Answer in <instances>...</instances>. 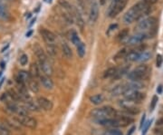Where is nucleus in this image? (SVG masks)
I'll use <instances>...</instances> for the list:
<instances>
[{
  "instance_id": "1",
  "label": "nucleus",
  "mask_w": 163,
  "mask_h": 135,
  "mask_svg": "<svg viewBox=\"0 0 163 135\" xmlns=\"http://www.w3.org/2000/svg\"><path fill=\"white\" fill-rule=\"evenodd\" d=\"M151 11V6L146 4L144 1H141L130 7L129 11L124 15L123 20L126 24H130L133 21L138 20L145 15H148Z\"/></svg>"
},
{
  "instance_id": "2",
  "label": "nucleus",
  "mask_w": 163,
  "mask_h": 135,
  "mask_svg": "<svg viewBox=\"0 0 163 135\" xmlns=\"http://www.w3.org/2000/svg\"><path fill=\"white\" fill-rule=\"evenodd\" d=\"M117 111L111 107V106H103L100 108H95L93 111H91L90 115L95 120L101 119H107V118H113L117 115Z\"/></svg>"
},
{
  "instance_id": "3",
  "label": "nucleus",
  "mask_w": 163,
  "mask_h": 135,
  "mask_svg": "<svg viewBox=\"0 0 163 135\" xmlns=\"http://www.w3.org/2000/svg\"><path fill=\"white\" fill-rule=\"evenodd\" d=\"M149 75H150L149 66L146 64H141L128 73V78L130 81H140L141 82V80L148 78Z\"/></svg>"
},
{
  "instance_id": "4",
  "label": "nucleus",
  "mask_w": 163,
  "mask_h": 135,
  "mask_svg": "<svg viewBox=\"0 0 163 135\" xmlns=\"http://www.w3.org/2000/svg\"><path fill=\"white\" fill-rule=\"evenodd\" d=\"M124 96V99L131 101L133 103H141L145 99V94L140 92L139 90H132V89H127L124 94H122Z\"/></svg>"
},
{
  "instance_id": "5",
  "label": "nucleus",
  "mask_w": 163,
  "mask_h": 135,
  "mask_svg": "<svg viewBox=\"0 0 163 135\" xmlns=\"http://www.w3.org/2000/svg\"><path fill=\"white\" fill-rule=\"evenodd\" d=\"M120 105L122 108V110L130 115H136L140 113V108L135 104V103L129 101V100H122L120 101Z\"/></svg>"
},
{
  "instance_id": "6",
  "label": "nucleus",
  "mask_w": 163,
  "mask_h": 135,
  "mask_svg": "<svg viewBox=\"0 0 163 135\" xmlns=\"http://www.w3.org/2000/svg\"><path fill=\"white\" fill-rule=\"evenodd\" d=\"M114 120H115V124H116V128H123V127H127L131 123H134V119L130 116V114H120L119 113H117V115L114 117Z\"/></svg>"
},
{
  "instance_id": "7",
  "label": "nucleus",
  "mask_w": 163,
  "mask_h": 135,
  "mask_svg": "<svg viewBox=\"0 0 163 135\" xmlns=\"http://www.w3.org/2000/svg\"><path fill=\"white\" fill-rule=\"evenodd\" d=\"M16 120L19 123V124L25 126L29 129H35L37 126V121L30 115H24V116H16Z\"/></svg>"
},
{
  "instance_id": "8",
  "label": "nucleus",
  "mask_w": 163,
  "mask_h": 135,
  "mask_svg": "<svg viewBox=\"0 0 163 135\" xmlns=\"http://www.w3.org/2000/svg\"><path fill=\"white\" fill-rule=\"evenodd\" d=\"M128 1L129 0H115L114 5L111 7V10L109 12V16L111 18L117 16L124 9Z\"/></svg>"
},
{
  "instance_id": "9",
  "label": "nucleus",
  "mask_w": 163,
  "mask_h": 135,
  "mask_svg": "<svg viewBox=\"0 0 163 135\" xmlns=\"http://www.w3.org/2000/svg\"><path fill=\"white\" fill-rule=\"evenodd\" d=\"M158 24V19L155 16H151V17H147L143 20H141L139 23V28L142 31H149L152 28L156 27Z\"/></svg>"
},
{
  "instance_id": "10",
  "label": "nucleus",
  "mask_w": 163,
  "mask_h": 135,
  "mask_svg": "<svg viewBox=\"0 0 163 135\" xmlns=\"http://www.w3.org/2000/svg\"><path fill=\"white\" fill-rule=\"evenodd\" d=\"M146 37V34L144 33H139V34H136V35H133L130 37L126 38L124 40V44H127V45H134V44H139L140 43L143 41Z\"/></svg>"
},
{
  "instance_id": "11",
  "label": "nucleus",
  "mask_w": 163,
  "mask_h": 135,
  "mask_svg": "<svg viewBox=\"0 0 163 135\" xmlns=\"http://www.w3.org/2000/svg\"><path fill=\"white\" fill-rule=\"evenodd\" d=\"M41 35L43 36V40L46 43L47 45H50V46H55V40H56V36L53 32H51L50 30H47V29H42L41 31Z\"/></svg>"
},
{
  "instance_id": "12",
  "label": "nucleus",
  "mask_w": 163,
  "mask_h": 135,
  "mask_svg": "<svg viewBox=\"0 0 163 135\" xmlns=\"http://www.w3.org/2000/svg\"><path fill=\"white\" fill-rule=\"evenodd\" d=\"M36 103L38 104V106L40 107V109H43V111H47V112L51 111L54 107L53 103L49 99L43 97V96L38 97L37 100H36Z\"/></svg>"
},
{
  "instance_id": "13",
  "label": "nucleus",
  "mask_w": 163,
  "mask_h": 135,
  "mask_svg": "<svg viewBox=\"0 0 163 135\" xmlns=\"http://www.w3.org/2000/svg\"><path fill=\"white\" fill-rule=\"evenodd\" d=\"M38 66H39V68H40L41 73L45 74V75L51 76V75L53 74V73H54L53 67H52L50 62L48 61V59H46V60H44V61L38 62Z\"/></svg>"
},
{
  "instance_id": "14",
  "label": "nucleus",
  "mask_w": 163,
  "mask_h": 135,
  "mask_svg": "<svg viewBox=\"0 0 163 135\" xmlns=\"http://www.w3.org/2000/svg\"><path fill=\"white\" fill-rule=\"evenodd\" d=\"M72 15H73L74 20H75L76 24H77V26H78V27L80 28L81 31H83L84 28V21L83 19L82 15L80 14L79 10L76 8L75 7H73V12H72Z\"/></svg>"
},
{
  "instance_id": "15",
  "label": "nucleus",
  "mask_w": 163,
  "mask_h": 135,
  "mask_svg": "<svg viewBox=\"0 0 163 135\" xmlns=\"http://www.w3.org/2000/svg\"><path fill=\"white\" fill-rule=\"evenodd\" d=\"M38 79L40 80L42 85H43L45 89H47V90H52V89L54 88V82H53V80L50 78V76L45 75V74H43V73H41Z\"/></svg>"
},
{
  "instance_id": "16",
  "label": "nucleus",
  "mask_w": 163,
  "mask_h": 135,
  "mask_svg": "<svg viewBox=\"0 0 163 135\" xmlns=\"http://www.w3.org/2000/svg\"><path fill=\"white\" fill-rule=\"evenodd\" d=\"M98 16H99V6L96 2H94L92 7H91V9H90V14H89V18L90 21L93 22V23H95L98 19Z\"/></svg>"
},
{
  "instance_id": "17",
  "label": "nucleus",
  "mask_w": 163,
  "mask_h": 135,
  "mask_svg": "<svg viewBox=\"0 0 163 135\" xmlns=\"http://www.w3.org/2000/svg\"><path fill=\"white\" fill-rule=\"evenodd\" d=\"M24 106L27 109L28 112H39L40 111V107L38 106L37 103L34 102L32 99H30L28 101H25Z\"/></svg>"
},
{
  "instance_id": "18",
  "label": "nucleus",
  "mask_w": 163,
  "mask_h": 135,
  "mask_svg": "<svg viewBox=\"0 0 163 135\" xmlns=\"http://www.w3.org/2000/svg\"><path fill=\"white\" fill-rule=\"evenodd\" d=\"M34 54L36 55V57L38 58V62H41V61H44L47 59V56L45 54V53L42 49V47L38 44H35L34 47Z\"/></svg>"
},
{
  "instance_id": "19",
  "label": "nucleus",
  "mask_w": 163,
  "mask_h": 135,
  "mask_svg": "<svg viewBox=\"0 0 163 135\" xmlns=\"http://www.w3.org/2000/svg\"><path fill=\"white\" fill-rule=\"evenodd\" d=\"M126 90H127V85L126 84H119V85L115 86L111 91V94L112 96H119V95L124 94V92Z\"/></svg>"
},
{
  "instance_id": "20",
  "label": "nucleus",
  "mask_w": 163,
  "mask_h": 135,
  "mask_svg": "<svg viewBox=\"0 0 163 135\" xmlns=\"http://www.w3.org/2000/svg\"><path fill=\"white\" fill-rule=\"evenodd\" d=\"M29 73L30 75L32 76L34 79H36V78H39L40 74H41V71H40V68L38 66L37 63H32L30 65V70H29Z\"/></svg>"
},
{
  "instance_id": "21",
  "label": "nucleus",
  "mask_w": 163,
  "mask_h": 135,
  "mask_svg": "<svg viewBox=\"0 0 163 135\" xmlns=\"http://www.w3.org/2000/svg\"><path fill=\"white\" fill-rule=\"evenodd\" d=\"M0 135H11V129L4 120H0Z\"/></svg>"
},
{
  "instance_id": "22",
  "label": "nucleus",
  "mask_w": 163,
  "mask_h": 135,
  "mask_svg": "<svg viewBox=\"0 0 163 135\" xmlns=\"http://www.w3.org/2000/svg\"><path fill=\"white\" fill-rule=\"evenodd\" d=\"M140 54L141 53L136 51V50L130 51V52L128 53V54L126 55L125 58H126V60L128 62H136V61H138V58L140 56Z\"/></svg>"
},
{
  "instance_id": "23",
  "label": "nucleus",
  "mask_w": 163,
  "mask_h": 135,
  "mask_svg": "<svg viewBox=\"0 0 163 135\" xmlns=\"http://www.w3.org/2000/svg\"><path fill=\"white\" fill-rule=\"evenodd\" d=\"M130 50L128 48V47H124L122 49H120V51H118V53L115 54L114 56V60L115 61H119V60H121L123 58L126 57V55L128 54V53L130 52Z\"/></svg>"
},
{
  "instance_id": "24",
  "label": "nucleus",
  "mask_w": 163,
  "mask_h": 135,
  "mask_svg": "<svg viewBox=\"0 0 163 135\" xmlns=\"http://www.w3.org/2000/svg\"><path fill=\"white\" fill-rule=\"evenodd\" d=\"M62 52H63V54L65 55L66 58H68V59L72 58V56H73L72 49H71V47L66 43H63L62 44Z\"/></svg>"
},
{
  "instance_id": "25",
  "label": "nucleus",
  "mask_w": 163,
  "mask_h": 135,
  "mask_svg": "<svg viewBox=\"0 0 163 135\" xmlns=\"http://www.w3.org/2000/svg\"><path fill=\"white\" fill-rule=\"evenodd\" d=\"M0 18L7 20L9 18V13L8 10L7 9V7H5V5L2 3V1L0 0Z\"/></svg>"
},
{
  "instance_id": "26",
  "label": "nucleus",
  "mask_w": 163,
  "mask_h": 135,
  "mask_svg": "<svg viewBox=\"0 0 163 135\" xmlns=\"http://www.w3.org/2000/svg\"><path fill=\"white\" fill-rule=\"evenodd\" d=\"M90 101L91 103L95 105H99V104H102L103 101H104V97L102 94H95L92 97H90Z\"/></svg>"
},
{
  "instance_id": "27",
  "label": "nucleus",
  "mask_w": 163,
  "mask_h": 135,
  "mask_svg": "<svg viewBox=\"0 0 163 135\" xmlns=\"http://www.w3.org/2000/svg\"><path fill=\"white\" fill-rule=\"evenodd\" d=\"M129 69H130V66H129V65H126V66L122 67L121 69L117 70V72L115 73V75H114L112 78H113V79H120V78H121L123 75H125L126 73L129 72Z\"/></svg>"
},
{
  "instance_id": "28",
  "label": "nucleus",
  "mask_w": 163,
  "mask_h": 135,
  "mask_svg": "<svg viewBox=\"0 0 163 135\" xmlns=\"http://www.w3.org/2000/svg\"><path fill=\"white\" fill-rule=\"evenodd\" d=\"M117 68L116 67H110L108 68L104 73H103V78H112L114 75H115V73L117 72Z\"/></svg>"
},
{
  "instance_id": "29",
  "label": "nucleus",
  "mask_w": 163,
  "mask_h": 135,
  "mask_svg": "<svg viewBox=\"0 0 163 135\" xmlns=\"http://www.w3.org/2000/svg\"><path fill=\"white\" fill-rule=\"evenodd\" d=\"M85 51H86V49H85V44H84L83 42H80V43L77 44V54H78L81 58H83V57L84 56V54H85Z\"/></svg>"
},
{
  "instance_id": "30",
  "label": "nucleus",
  "mask_w": 163,
  "mask_h": 135,
  "mask_svg": "<svg viewBox=\"0 0 163 135\" xmlns=\"http://www.w3.org/2000/svg\"><path fill=\"white\" fill-rule=\"evenodd\" d=\"M103 135H123L118 128H108L103 132Z\"/></svg>"
},
{
  "instance_id": "31",
  "label": "nucleus",
  "mask_w": 163,
  "mask_h": 135,
  "mask_svg": "<svg viewBox=\"0 0 163 135\" xmlns=\"http://www.w3.org/2000/svg\"><path fill=\"white\" fill-rule=\"evenodd\" d=\"M28 87L30 88V90L34 92V93H38L39 90H40V87H39V84L37 83V81L35 79H32L31 82L28 83Z\"/></svg>"
},
{
  "instance_id": "32",
  "label": "nucleus",
  "mask_w": 163,
  "mask_h": 135,
  "mask_svg": "<svg viewBox=\"0 0 163 135\" xmlns=\"http://www.w3.org/2000/svg\"><path fill=\"white\" fill-rule=\"evenodd\" d=\"M151 56H152V54H150L149 52H143L140 54V56H139V58H138V61L137 62H146V61H148V60H150V58H151Z\"/></svg>"
},
{
  "instance_id": "33",
  "label": "nucleus",
  "mask_w": 163,
  "mask_h": 135,
  "mask_svg": "<svg viewBox=\"0 0 163 135\" xmlns=\"http://www.w3.org/2000/svg\"><path fill=\"white\" fill-rule=\"evenodd\" d=\"M59 4H60V6L62 7H64L65 9L68 10V12L70 14H72V12H73V7L66 0H59Z\"/></svg>"
},
{
  "instance_id": "34",
  "label": "nucleus",
  "mask_w": 163,
  "mask_h": 135,
  "mask_svg": "<svg viewBox=\"0 0 163 135\" xmlns=\"http://www.w3.org/2000/svg\"><path fill=\"white\" fill-rule=\"evenodd\" d=\"M71 41H72V43H73L74 44H75V45H77V44L81 42L78 34H77L75 31H74V30L71 33Z\"/></svg>"
},
{
  "instance_id": "35",
  "label": "nucleus",
  "mask_w": 163,
  "mask_h": 135,
  "mask_svg": "<svg viewBox=\"0 0 163 135\" xmlns=\"http://www.w3.org/2000/svg\"><path fill=\"white\" fill-rule=\"evenodd\" d=\"M128 35H129V29H127V28L122 29V30L118 34L117 38H118L119 40H123V39H125V38L128 36Z\"/></svg>"
},
{
  "instance_id": "36",
  "label": "nucleus",
  "mask_w": 163,
  "mask_h": 135,
  "mask_svg": "<svg viewBox=\"0 0 163 135\" xmlns=\"http://www.w3.org/2000/svg\"><path fill=\"white\" fill-rule=\"evenodd\" d=\"M19 62L21 63V65H25L28 62V56L26 54H22L19 59Z\"/></svg>"
},
{
  "instance_id": "37",
  "label": "nucleus",
  "mask_w": 163,
  "mask_h": 135,
  "mask_svg": "<svg viewBox=\"0 0 163 135\" xmlns=\"http://www.w3.org/2000/svg\"><path fill=\"white\" fill-rule=\"evenodd\" d=\"M158 96L157 95H154L153 96V98H152V104H151V111H153L154 109H155V107H156V104L158 103Z\"/></svg>"
},
{
  "instance_id": "38",
  "label": "nucleus",
  "mask_w": 163,
  "mask_h": 135,
  "mask_svg": "<svg viewBox=\"0 0 163 135\" xmlns=\"http://www.w3.org/2000/svg\"><path fill=\"white\" fill-rule=\"evenodd\" d=\"M162 62H163L162 55L158 54V55H157V58H156V65H157V67H161V66L162 65Z\"/></svg>"
},
{
  "instance_id": "39",
  "label": "nucleus",
  "mask_w": 163,
  "mask_h": 135,
  "mask_svg": "<svg viewBox=\"0 0 163 135\" xmlns=\"http://www.w3.org/2000/svg\"><path fill=\"white\" fill-rule=\"evenodd\" d=\"M152 121H149L148 123H147V124L145 125V126H143V131H142V135H145L147 133V132H148V130H149V128H150V126L152 124Z\"/></svg>"
},
{
  "instance_id": "40",
  "label": "nucleus",
  "mask_w": 163,
  "mask_h": 135,
  "mask_svg": "<svg viewBox=\"0 0 163 135\" xmlns=\"http://www.w3.org/2000/svg\"><path fill=\"white\" fill-rule=\"evenodd\" d=\"M118 27V25L117 24H112V25H111L110 26H109V29H108V32H107V34H110V32L112 31V30H114V29H116Z\"/></svg>"
},
{
  "instance_id": "41",
  "label": "nucleus",
  "mask_w": 163,
  "mask_h": 135,
  "mask_svg": "<svg viewBox=\"0 0 163 135\" xmlns=\"http://www.w3.org/2000/svg\"><path fill=\"white\" fill-rule=\"evenodd\" d=\"M142 1H144L146 4H148L151 7H152V5H154V4H156L158 2V0H142Z\"/></svg>"
},
{
  "instance_id": "42",
  "label": "nucleus",
  "mask_w": 163,
  "mask_h": 135,
  "mask_svg": "<svg viewBox=\"0 0 163 135\" xmlns=\"http://www.w3.org/2000/svg\"><path fill=\"white\" fill-rule=\"evenodd\" d=\"M154 133L158 135H163V130H161V129H154Z\"/></svg>"
},
{
  "instance_id": "43",
  "label": "nucleus",
  "mask_w": 163,
  "mask_h": 135,
  "mask_svg": "<svg viewBox=\"0 0 163 135\" xmlns=\"http://www.w3.org/2000/svg\"><path fill=\"white\" fill-rule=\"evenodd\" d=\"M77 1H78V3L80 4V6L82 7H84V6H85V0H77Z\"/></svg>"
},
{
  "instance_id": "44",
  "label": "nucleus",
  "mask_w": 163,
  "mask_h": 135,
  "mask_svg": "<svg viewBox=\"0 0 163 135\" xmlns=\"http://www.w3.org/2000/svg\"><path fill=\"white\" fill-rule=\"evenodd\" d=\"M145 118H146V116L144 114L143 115V117H142V119H141V125H140V128H141V129H142V127L144 126V121H145Z\"/></svg>"
},
{
  "instance_id": "45",
  "label": "nucleus",
  "mask_w": 163,
  "mask_h": 135,
  "mask_svg": "<svg viewBox=\"0 0 163 135\" xmlns=\"http://www.w3.org/2000/svg\"><path fill=\"white\" fill-rule=\"evenodd\" d=\"M157 93H158V94H161V93H162V85H161V84L159 85V87H158V89H157Z\"/></svg>"
},
{
  "instance_id": "46",
  "label": "nucleus",
  "mask_w": 163,
  "mask_h": 135,
  "mask_svg": "<svg viewBox=\"0 0 163 135\" xmlns=\"http://www.w3.org/2000/svg\"><path fill=\"white\" fill-rule=\"evenodd\" d=\"M135 129H136V128H135L134 126H133V127H131V128L130 129V132L128 133V134L127 135H132V133H134V131H135Z\"/></svg>"
},
{
  "instance_id": "47",
  "label": "nucleus",
  "mask_w": 163,
  "mask_h": 135,
  "mask_svg": "<svg viewBox=\"0 0 163 135\" xmlns=\"http://www.w3.org/2000/svg\"><path fill=\"white\" fill-rule=\"evenodd\" d=\"M156 124H157V126H158V125H159V126H160V125H162L163 124V118L160 119V120H158V121H157V123H156Z\"/></svg>"
},
{
  "instance_id": "48",
  "label": "nucleus",
  "mask_w": 163,
  "mask_h": 135,
  "mask_svg": "<svg viewBox=\"0 0 163 135\" xmlns=\"http://www.w3.org/2000/svg\"><path fill=\"white\" fill-rule=\"evenodd\" d=\"M32 34H33V30H30V31H28L27 33H26V37H30L31 35H32Z\"/></svg>"
},
{
  "instance_id": "49",
  "label": "nucleus",
  "mask_w": 163,
  "mask_h": 135,
  "mask_svg": "<svg viewBox=\"0 0 163 135\" xmlns=\"http://www.w3.org/2000/svg\"><path fill=\"white\" fill-rule=\"evenodd\" d=\"M8 46H9V44H7V46H5V47H4V48L2 49V51H1V52H2V53L5 52V51H6V50H7V49L8 48Z\"/></svg>"
},
{
  "instance_id": "50",
  "label": "nucleus",
  "mask_w": 163,
  "mask_h": 135,
  "mask_svg": "<svg viewBox=\"0 0 163 135\" xmlns=\"http://www.w3.org/2000/svg\"><path fill=\"white\" fill-rule=\"evenodd\" d=\"M106 1H107V0H100V4H101V5H104V4L106 3Z\"/></svg>"
},
{
  "instance_id": "51",
  "label": "nucleus",
  "mask_w": 163,
  "mask_h": 135,
  "mask_svg": "<svg viewBox=\"0 0 163 135\" xmlns=\"http://www.w3.org/2000/svg\"><path fill=\"white\" fill-rule=\"evenodd\" d=\"M0 66H1V68H2V69H4V68H5V63L1 62V63H0Z\"/></svg>"
},
{
  "instance_id": "52",
  "label": "nucleus",
  "mask_w": 163,
  "mask_h": 135,
  "mask_svg": "<svg viewBox=\"0 0 163 135\" xmlns=\"http://www.w3.org/2000/svg\"><path fill=\"white\" fill-rule=\"evenodd\" d=\"M4 80H5L4 78H3V79H1V81H0V87H1V85L3 84V83H4Z\"/></svg>"
},
{
  "instance_id": "53",
  "label": "nucleus",
  "mask_w": 163,
  "mask_h": 135,
  "mask_svg": "<svg viewBox=\"0 0 163 135\" xmlns=\"http://www.w3.org/2000/svg\"><path fill=\"white\" fill-rule=\"evenodd\" d=\"M1 75H2V72H0V76H1Z\"/></svg>"
},
{
  "instance_id": "54",
  "label": "nucleus",
  "mask_w": 163,
  "mask_h": 135,
  "mask_svg": "<svg viewBox=\"0 0 163 135\" xmlns=\"http://www.w3.org/2000/svg\"><path fill=\"white\" fill-rule=\"evenodd\" d=\"M45 1H46V0H45Z\"/></svg>"
}]
</instances>
